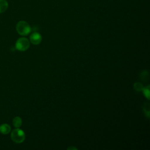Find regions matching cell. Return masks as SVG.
<instances>
[{"mask_svg": "<svg viewBox=\"0 0 150 150\" xmlns=\"http://www.w3.org/2000/svg\"><path fill=\"white\" fill-rule=\"evenodd\" d=\"M17 32L22 36H26L29 35L32 29L30 25L24 21H21L18 22L16 26Z\"/></svg>", "mask_w": 150, "mask_h": 150, "instance_id": "cell-1", "label": "cell"}, {"mask_svg": "<svg viewBox=\"0 0 150 150\" xmlns=\"http://www.w3.org/2000/svg\"><path fill=\"white\" fill-rule=\"evenodd\" d=\"M11 138L15 143H22L25 139V134L22 129L19 128H16V129L11 132Z\"/></svg>", "mask_w": 150, "mask_h": 150, "instance_id": "cell-2", "label": "cell"}, {"mask_svg": "<svg viewBox=\"0 0 150 150\" xmlns=\"http://www.w3.org/2000/svg\"><path fill=\"white\" fill-rule=\"evenodd\" d=\"M29 46L30 41L26 38H20L15 43V48L19 51H25L29 49Z\"/></svg>", "mask_w": 150, "mask_h": 150, "instance_id": "cell-3", "label": "cell"}, {"mask_svg": "<svg viewBox=\"0 0 150 150\" xmlns=\"http://www.w3.org/2000/svg\"><path fill=\"white\" fill-rule=\"evenodd\" d=\"M30 39V42L33 44V45H39V43H40L42 40V38L41 35L38 33V32H33L32 33L29 38Z\"/></svg>", "mask_w": 150, "mask_h": 150, "instance_id": "cell-4", "label": "cell"}, {"mask_svg": "<svg viewBox=\"0 0 150 150\" xmlns=\"http://www.w3.org/2000/svg\"><path fill=\"white\" fill-rule=\"evenodd\" d=\"M11 128L8 124H2L0 125V132L2 134H8L10 132Z\"/></svg>", "mask_w": 150, "mask_h": 150, "instance_id": "cell-5", "label": "cell"}, {"mask_svg": "<svg viewBox=\"0 0 150 150\" xmlns=\"http://www.w3.org/2000/svg\"><path fill=\"white\" fill-rule=\"evenodd\" d=\"M8 4L6 0H0V13L4 12L8 8Z\"/></svg>", "mask_w": 150, "mask_h": 150, "instance_id": "cell-6", "label": "cell"}, {"mask_svg": "<svg viewBox=\"0 0 150 150\" xmlns=\"http://www.w3.org/2000/svg\"><path fill=\"white\" fill-rule=\"evenodd\" d=\"M12 123H13V126L15 128H19L22 124L21 118L19 117H14V118L13 119V121H12Z\"/></svg>", "mask_w": 150, "mask_h": 150, "instance_id": "cell-7", "label": "cell"}, {"mask_svg": "<svg viewBox=\"0 0 150 150\" xmlns=\"http://www.w3.org/2000/svg\"><path fill=\"white\" fill-rule=\"evenodd\" d=\"M144 87L143 86V85L141 83H139V82L135 83L134 84V88L137 91H142Z\"/></svg>", "mask_w": 150, "mask_h": 150, "instance_id": "cell-8", "label": "cell"}, {"mask_svg": "<svg viewBox=\"0 0 150 150\" xmlns=\"http://www.w3.org/2000/svg\"><path fill=\"white\" fill-rule=\"evenodd\" d=\"M142 92H143L145 97L148 100H149V86L144 87V88L142 90Z\"/></svg>", "mask_w": 150, "mask_h": 150, "instance_id": "cell-9", "label": "cell"}, {"mask_svg": "<svg viewBox=\"0 0 150 150\" xmlns=\"http://www.w3.org/2000/svg\"><path fill=\"white\" fill-rule=\"evenodd\" d=\"M141 77H143L142 79L143 80H146L148 79V71H144L143 72H142L141 74Z\"/></svg>", "mask_w": 150, "mask_h": 150, "instance_id": "cell-10", "label": "cell"}, {"mask_svg": "<svg viewBox=\"0 0 150 150\" xmlns=\"http://www.w3.org/2000/svg\"><path fill=\"white\" fill-rule=\"evenodd\" d=\"M77 149L75 147H69V148H67V149Z\"/></svg>", "mask_w": 150, "mask_h": 150, "instance_id": "cell-11", "label": "cell"}]
</instances>
